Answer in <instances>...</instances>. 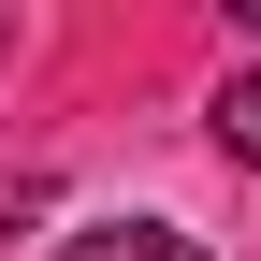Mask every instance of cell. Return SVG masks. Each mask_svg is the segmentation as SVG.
I'll use <instances>...</instances> for the list:
<instances>
[{"label": "cell", "mask_w": 261, "mask_h": 261, "mask_svg": "<svg viewBox=\"0 0 261 261\" xmlns=\"http://www.w3.org/2000/svg\"><path fill=\"white\" fill-rule=\"evenodd\" d=\"M15 218H44V174H15V189H0V247H15Z\"/></svg>", "instance_id": "3"}, {"label": "cell", "mask_w": 261, "mask_h": 261, "mask_svg": "<svg viewBox=\"0 0 261 261\" xmlns=\"http://www.w3.org/2000/svg\"><path fill=\"white\" fill-rule=\"evenodd\" d=\"M218 145L261 174V73H232V87H218Z\"/></svg>", "instance_id": "2"}, {"label": "cell", "mask_w": 261, "mask_h": 261, "mask_svg": "<svg viewBox=\"0 0 261 261\" xmlns=\"http://www.w3.org/2000/svg\"><path fill=\"white\" fill-rule=\"evenodd\" d=\"M58 261H203V247L174 218H87V232H58Z\"/></svg>", "instance_id": "1"}]
</instances>
